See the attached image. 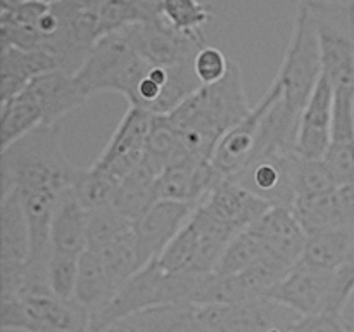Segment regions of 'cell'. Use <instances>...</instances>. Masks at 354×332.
Returning <instances> with one entry per match:
<instances>
[{
  "mask_svg": "<svg viewBox=\"0 0 354 332\" xmlns=\"http://www.w3.org/2000/svg\"><path fill=\"white\" fill-rule=\"evenodd\" d=\"M249 111L241 66L232 62L221 82L201 85L168 118L189 154L211 159L221 137Z\"/></svg>",
  "mask_w": 354,
  "mask_h": 332,
  "instance_id": "cell-1",
  "label": "cell"
},
{
  "mask_svg": "<svg viewBox=\"0 0 354 332\" xmlns=\"http://www.w3.org/2000/svg\"><path fill=\"white\" fill-rule=\"evenodd\" d=\"M78 168L62 151L61 128L40 127L0 152L2 192L59 197L71 189Z\"/></svg>",
  "mask_w": 354,
  "mask_h": 332,
  "instance_id": "cell-2",
  "label": "cell"
},
{
  "mask_svg": "<svg viewBox=\"0 0 354 332\" xmlns=\"http://www.w3.org/2000/svg\"><path fill=\"white\" fill-rule=\"evenodd\" d=\"M206 275L196 273H169L158 259L142 266L109 301L99 315L92 318L90 331L118 324L130 315L147 308L169 303H192Z\"/></svg>",
  "mask_w": 354,
  "mask_h": 332,
  "instance_id": "cell-3",
  "label": "cell"
},
{
  "mask_svg": "<svg viewBox=\"0 0 354 332\" xmlns=\"http://www.w3.org/2000/svg\"><path fill=\"white\" fill-rule=\"evenodd\" d=\"M324 75L320 42L306 0H301L294 19L292 35L275 80L282 86V102L287 116L299 123V116Z\"/></svg>",
  "mask_w": 354,
  "mask_h": 332,
  "instance_id": "cell-4",
  "label": "cell"
},
{
  "mask_svg": "<svg viewBox=\"0 0 354 332\" xmlns=\"http://www.w3.org/2000/svg\"><path fill=\"white\" fill-rule=\"evenodd\" d=\"M151 62L135 47L130 26L99 38L85 66L76 73L86 95L116 92L130 97Z\"/></svg>",
  "mask_w": 354,
  "mask_h": 332,
  "instance_id": "cell-5",
  "label": "cell"
},
{
  "mask_svg": "<svg viewBox=\"0 0 354 332\" xmlns=\"http://www.w3.org/2000/svg\"><path fill=\"white\" fill-rule=\"evenodd\" d=\"M334 89H354V0H306Z\"/></svg>",
  "mask_w": 354,
  "mask_h": 332,
  "instance_id": "cell-6",
  "label": "cell"
},
{
  "mask_svg": "<svg viewBox=\"0 0 354 332\" xmlns=\"http://www.w3.org/2000/svg\"><path fill=\"white\" fill-rule=\"evenodd\" d=\"M3 331L12 332H88L92 317L73 297L62 299L52 290L6 297L0 303Z\"/></svg>",
  "mask_w": 354,
  "mask_h": 332,
  "instance_id": "cell-7",
  "label": "cell"
},
{
  "mask_svg": "<svg viewBox=\"0 0 354 332\" xmlns=\"http://www.w3.org/2000/svg\"><path fill=\"white\" fill-rule=\"evenodd\" d=\"M199 315L209 332H273L277 329H292L299 318L296 311L270 297L230 304H206L199 306Z\"/></svg>",
  "mask_w": 354,
  "mask_h": 332,
  "instance_id": "cell-8",
  "label": "cell"
},
{
  "mask_svg": "<svg viewBox=\"0 0 354 332\" xmlns=\"http://www.w3.org/2000/svg\"><path fill=\"white\" fill-rule=\"evenodd\" d=\"M30 228L21 201L14 190L2 192L0 201V277L2 297L19 294L30 263Z\"/></svg>",
  "mask_w": 354,
  "mask_h": 332,
  "instance_id": "cell-9",
  "label": "cell"
},
{
  "mask_svg": "<svg viewBox=\"0 0 354 332\" xmlns=\"http://www.w3.org/2000/svg\"><path fill=\"white\" fill-rule=\"evenodd\" d=\"M299 154L282 149L261 156L232 178L272 206L292 208L296 199V173Z\"/></svg>",
  "mask_w": 354,
  "mask_h": 332,
  "instance_id": "cell-10",
  "label": "cell"
},
{
  "mask_svg": "<svg viewBox=\"0 0 354 332\" xmlns=\"http://www.w3.org/2000/svg\"><path fill=\"white\" fill-rule=\"evenodd\" d=\"M152 121L154 114L137 106H128L123 118L114 128L109 142L92 165L118 178H123L133 172L144 161Z\"/></svg>",
  "mask_w": 354,
  "mask_h": 332,
  "instance_id": "cell-11",
  "label": "cell"
},
{
  "mask_svg": "<svg viewBox=\"0 0 354 332\" xmlns=\"http://www.w3.org/2000/svg\"><path fill=\"white\" fill-rule=\"evenodd\" d=\"M334 272L297 261L270 299L296 311L299 317L334 313Z\"/></svg>",
  "mask_w": 354,
  "mask_h": 332,
  "instance_id": "cell-12",
  "label": "cell"
},
{
  "mask_svg": "<svg viewBox=\"0 0 354 332\" xmlns=\"http://www.w3.org/2000/svg\"><path fill=\"white\" fill-rule=\"evenodd\" d=\"M197 204L182 201L159 199L135 223V244L140 268L154 261L165 252L169 242L178 235L183 225L192 216Z\"/></svg>",
  "mask_w": 354,
  "mask_h": 332,
  "instance_id": "cell-13",
  "label": "cell"
},
{
  "mask_svg": "<svg viewBox=\"0 0 354 332\" xmlns=\"http://www.w3.org/2000/svg\"><path fill=\"white\" fill-rule=\"evenodd\" d=\"M334 100L335 89L324 73L297 123L294 151L301 158L324 159L327 154L332 138V124H334Z\"/></svg>",
  "mask_w": 354,
  "mask_h": 332,
  "instance_id": "cell-14",
  "label": "cell"
},
{
  "mask_svg": "<svg viewBox=\"0 0 354 332\" xmlns=\"http://www.w3.org/2000/svg\"><path fill=\"white\" fill-rule=\"evenodd\" d=\"M223 178L211 159L183 154L158 176V199L199 204Z\"/></svg>",
  "mask_w": 354,
  "mask_h": 332,
  "instance_id": "cell-15",
  "label": "cell"
},
{
  "mask_svg": "<svg viewBox=\"0 0 354 332\" xmlns=\"http://www.w3.org/2000/svg\"><path fill=\"white\" fill-rule=\"evenodd\" d=\"M201 206L221 223L241 234L251 228L272 204L249 192L234 178H223L201 201Z\"/></svg>",
  "mask_w": 354,
  "mask_h": 332,
  "instance_id": "cell-16",
  "label": "cell"
},
{
  "mask_svg": "<svg viewBox=\"0 0 354 332\" xmlns=\"http://www.w3.org/2000/svg\"><path fill=\"white\" fill-rule=\"evenodd\" d=\"M24 90L31 93L44 114V127H54L64 116L90 100L76 75L54 69L35 78Z\"/></svg>",
  "mask_w": 354,
  "mask_h": 332,
  "instance_id": "cell-17",
  "label": "cell"
},
{
  "mask_svg": "<svg viewBox=\"0 0 354 332\" xmlns=\"http://www.w3.org/2000/svg\"><path fill=\"white\" fill-rule=\"evenodd\" d=\"M248 230L261 241L270 255L289 265H296L303 256L308 234L292 208L272 206Z\"/></svg>",
  "mask_w": 354,
  "mask_h": 332,
  "instance_id": "cell-18",
  "label": "cell"
},
{
  "mask_svg": "<svg viewBox=\"0 0 354 332\" xmlns=\"http://www.w3.org/2000/svg\"><path fill=\"white\" fill-rule=\"evenodd\" d=\"M324 161L337 185L354 183V89H335L332 138Z\"/></svg>",
  "mask_w": 354,
  "mask_h": 332,
  "instance_id": "cell-19",
  "label": "cell"
},
{
  "mask_svg": "<svg viewBox=\"0 0 354 332\" xmlns=\"http://www.w3.org/2000/svg\"><path fill=\"white\" fill-rule=\"evenodd\" d=\"M88 248V211L73 189L64 190L55 204L50 223V251L82 256Z\"/></svg>",
  "mask_w": 354,
  "mask_h": 332,
  "instance_id": "cell-20",
  "label": "cell"
},
{
  "mask_svg": "<svg viewBox=\"0 0 354 332\" xmlns=\"http://www.w3.org/2000/svg\"><path fill=\"white\" fill-rule=\"evenodd\" d=\"M57 62L45 50L2 47L0 57V99L2 102L23 92L35 78L54 71Z\"/></svg>",
  "mask_w": 354,
  "mask_h": 332,
  "instance_id": "cell-21",
  "label": "cell"
},
{
  "mask_svg": "<svg viewBox=\"0 0 354 332\" xmlns=\"http://www.w3.org/2000/svg\"><path fill=\"white\" fill-rule=\"evenodd\" d=\"M118 324L128 332H209L201 320L199 306L194 303L159 304Z\"/></svg>",
  "mask_w": 354,
  "mask_h": 332,
  "instance_id": "cell-22",
  "label": "cell"
},
{
  "mask_svg": "<svg viewBox=\"0 0 354 332\" xmlns=\"http://www.w3.org/2000/svg\"><path fill=\"white\" fill-rule=\"evenodd\" d=\"M353 239L354 228H327L310 234L299 261L315 268L335 272L348 258Z\"/></svg>",
  "mask_w": 354,
  "mask_h": 332,
  "instance_id": "cell-23",
  "label": "cell"
},
{
  "mask_svg": "<svg viewBox=\"0 0 354 332\" xmlns=\"http://www.w3.org/2000/svg\"><path fill=\"white\" fill-rule=\"evenodd\" d=\"M158 201V176L140 165L121 178L113 206L137 223Z\"/></svg>",
  "mask_w": 354,
  "mask_h": 332,
  "instance_id": "cell-24",
  "label": "cell"
},
{
  "mask_svg": "<svg viewBox=\"0 0 354 332\" xmlns=\"http://www.w3.org/2000/svg\"><path fill=\"white\" fill-rule=\"evenodd\" d=\"M40 127H44V114L28 90L2 102V151Z\"/></svg>",
  "mask_w": 354,
  "mask_h": 332,
  "instance_id": "cell-25",
  "label": "cell"
},
{
  "mask_svg": "<svg viewBox=\"0 0 354 332\" xmlns=\"http://www.w3.org/2000/svg\"><path fill=\"white\" fill-rule=\"evenodd\" d=\"M183 154H189V152L183 149L168 114H154L142 165L156 176H159L173 161H176Z\"/></svg>",
  "mask_w": 354,
  "mask_h": 332,
  "instance_id": "cell-26",
  "label": "cell"
},
{
  "mask_svg": "<svg viewBox=\"0 0 354 332\" xmlns=\"http://www.w3.org/2000/svg\"><path fill=\"white\" fill-rule=\"evenodd\" d=\"M120 182L121 178L118 176L90 165L86 168H78L71 189L83 208L86 211H93L99 208L113 206Z\"/></svg>",
  "mask_w": 354,
  "mask_h": 332,
  "instance_id": "cell-27",
  "label": "cell"
},
{
  "mask_svg": "<svg viewBox=\"0 0 354 332\" xmlns=\"http://www.w3.org/2000/svg\"><path fill=\"white\" fill-rule=\"evenodd\" d=\"M213 14V7L201 0H162V19L180 33L204 35Z\"/></svg>",
  "mask_w": 354,
  "mask_h": 332,
  "instance_id": "cell-28",
  "label": "cell"
},
{
  "mask_svg": "<svg viewBox=\"0 0 354 332\" xmlns=\"http://www.w3.org/2000/svg\"><path fill=\"white\" fill-rule=\"evenodd\" d=\"M268 255L270 252L266 251L265 246L251 230L241 232L227 246L216 268H214V273L216 275H232V273L242 272V270L261 261Z\"/></svg>",
  "mask_w": 354,
  "mask_h": 332,
  "instance_id": "cell-29",
  "label": "cell"
},
{
  "mask_svg": "<svg viewBox=\"0 0 354 332\" xmlns=\"http://www.w3.org/2000/svg\"><path fill=\"white\" fill-rule=\"evenodd\" d=\"M135 223L114 206L88 211V248H100L133 232Z\"/></svg>",
  "mask_w": 354,
  "mask_h": 332,
  "instance_id": "cell-30",
  "label": "cell"
},
{
  "mask_svg": "<svg viewBox=\"0 0 354 332\" xmlns=\"http://www.w3.org/2000/svg\"><path fill=\"white\" fill-rule=\"evenodd\" d=\"M80 272V256L50 251L47 261V282L52 293L62 299H73Z\"/></svg>",
  "mask_w": 354,
  "mask_h": 332,
  "instance_id": "cell-31",
  "label": "cell"
},
{
  "mask_svg": "<svg viewBox=\"0 0 354 332\" xmlns=\"http://www.w3.org/2000/svg\"><path fill=\"white\" fill-rule=\"evenodd\" d=\"M335 187H337V182L324 159H304L299 156L296 173V199L324 196V194L332 192Z\"/></svg>",
  "mask_w": 354,
  "mask_h": 332,
  "instance_id": "cell-32",
  "label": "cell"
},
{
  "mask_svg": "<svg viewBox=\"0 0 354 332\" xmlns=\"http://www.w3.org/2000/svg\"><path fill=\"white\" fill-rule=\"evenodd\" d=\"M144 23L140 12L131 0H106L99 10L100 38L113 31Z\"/></svg>",
  "mask_w": 354,
  "mask_h": 332,
  "instance_id": "cell-33",
  "label": "cell"
},
{
  "mask_svg": "<svg viewBox=\"0 0 354 332\" xmlns=\"http://www.w3.org/2000/svg\"><path fill=\"white\" fill-rule=\"evenodd\" d=\"M230 64L225 52L213 45H204L194 57V71L201 85H213L221 82L230 71Z\"/></svg>",
  "mask_w": 354,
  "mask_h": 332,
  "instance_id": "cell-34",
  "label": "cell"
},
{
  "mask_svg": "<svg viewBox=\"0 0 354 332\" xmlns=\"http://www.w3.org/2000/svg\"><path fill=\"white\" fill-rule=\"evenodd\" d=\"M334 313L344 315L354 294V239L346 261L334 272Z\"/></svg>",
  "mask_w": 354,
  "mask_h": 332,
  "instance_id": "cell-35",
  "label": "cell"
},
{
  "mask_svg": "<svg viewBox=\"0 0 354 332\" xmlns=\"http://www.w3.org/2000/svg\"><path fill=\"white\" fill-rule=\"evenodd\" d=\"M290 332H354V325L346 320L344 315L320 313L299 317Z\"/></svg>",
  "mask_w": 354,
  "mask_h": 332,
  "instance_id": "cell-36",
  "label": "cell"
},
{
  "mask_svg": "<svg viewBox=\"0 0 354 332\" xmlns=\"http://www.w3.org/2000/svg\"><path fill=\"white\" fill-rule=\"evenodd\" d=\"M334 210L339 228H354V183L335 187Z\"/></svg>",
  "mask_w": 354,
  "mask_h": 332,
  "instance_id": "cell-37",
  "label": "cell"
},
{
  "mask_svg": "<svg viewBox=\"0 0 354 332\" xmlns=\"http://www.w3.org/2000/svg\"><path fill=\"white\" fill-rule=\"evenodd\" d=\"M88 332H128V331L123 327V325L113 324V325H107V327L95 329V331H88Z\"/></svg>",
  "mask_w": 354,
  "mask_h": 332,
  "instance_id": "cell-38",
  "label": "cell"
},
{
  "mask_svg": "<svg viewBox=\"0 0 354 332\" xmlns=\"http://www.w3.org/2000/svg\"><path fill=\"white\" fill-rule=\"evenodd\" d=\"M37 2L44 3V6H48V7H52V6H57V3L64 2V0H37Z\"/></svg>",
  "mask_w": 354,
  "mask_h": 332,
  "instance_id": "cell-39",
  "label": "cell"
}]
</instances>
